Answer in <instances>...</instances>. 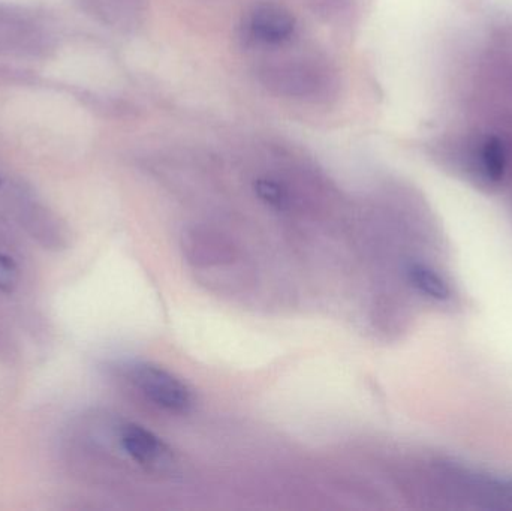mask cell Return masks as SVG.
Returning <instances> with one entry per match:
<instances>
[{"instance_id": "1", "label": "cell", "mask_w": 512, "mask_h": 511, "mask_svg": "<svg viewBox=\"0 0 512 511\" xmlns=\"http://www.w3.org/2000/svg\"><path fill=\"white\" fill-rule=\"evenodd\" d=\"M292 41L261 51L256 63L259 83L283 99L325 104L339 92V72L322 51L295 47Z\"/></svg>"}, {"instance_id": "2", "label": "cell", "mask_w": 512, "mask_h": 511, "mask_svg": "<svg viewBox=\"0 0 512 511\" xmlns=\"http://www.w3.org/2000/svg\"><path fill=\"white\" fill-rule=\"evenodd\" d=\"M240 30L246 47L267 50L294 41L297 21L285 6L274 2H259L249 9Z\"/></svg>"}, {"instance_id": "3", "label": "cell", "mask_w": 512, "mask_h": 511, "mask_svg": "<svg viewBox=\"0 0 512 511\" xmlns=\"http://www.w3.org/2000/svg\"><path fill=\"white\" fill-rule=\"evenodd\" d=\"M132 380L144 396L170 413H188L194 405V395L182 380L150 363L132 369Z\"/></svg>"}, {"instance_id": "4", "label": "cell", "mask_w": 512, "mask_h": 511, "mask_svg": "<svg viewBox=\"0 0 512 511\" xmlns=\"http://www.w3.org/2000/svg\"><path fill=\"white\" fill-rule=\"evenodd\" d=\"M123 450L144 467H161L170 459V449L149 429L140 425L123 426L120 431Z\"/></svg>"}, {"instance_id": "5", "label": "cell", "mask_w": 512, "mask_h": 511, "mask_svg": "<svg viewBox=\"0 0 512 511\" xmlns=\"http://www.w3.org/2000/svg\"><path fill=\"white\" fill-rule=\"evenodd\" d=\"M474 164L478 173L489 180L499 182L507 171L508 155L504 141L498 137H484L474 150Z\"/></svg>"}, {"instance_id": "6", "label": "cell", "mask_w": 512, "mask_h": 511, "mask_svg": "<svg viewBox=\"0 0 512 511\" xmlns=\"http://www.w3.org/2000/svg\"><path fill=\"white\" fill-rule=\"evenodd\" d=\"M408 275L412 285L430 299L447 302L453 297L450 285L442 279L439 273L424 264H411Z\"/></svg>"}, {"instance_id": "7", "label": "cell", "mask_w": 512, "mask_h": 511, "mask_svg": "<svg viewBox=\"0 0 512 511\" xmlns=\"http://www.w3.org/2000/svg\"><path fill=\"white\" fill-rule=\"evenodd\" d=\"M313 15L325 23L343 24L351 20L357 8V0H304Z\"/></svg>"}, {"instance_id": "8", "label": "cell", "mask_w": 512, "mask_h": 511, "mask_svg": "<svg viewBox=\"0 0 512 511\" xmlns=\"http://www.w3.org/2000/svg\"><path fill=\"white\" fill-rule=\"evenodd\" d=\"M254 191L262 203L273 209L283 210L289 206V189L274 177H258L254 182Z\"/></svg>"}, {"instance_id": "9", "label": "cell", "mask_w": 512, "mask_h": 511, "mask_svg": "<svg viewBox=\"0 0 512 511\" xmlns=\"http://www.w3.org/2000/svg\"><path fill=\"white\" fill-rule=\"evenodd\" d=\"M18 282V267L8 255L0 254V291L11 293Z\"/></svg>"}, {"instance_id": "10", "label": "cell", "mask_w": 512, "mask_h": 511, "mask_svg": "<svg viewBox=\"0 0 512 511\" xmlns=\"http://www.w3.org/2000/svg\"><path fill=\"white\" fill-rule=\"evenodd\" d=\"M492 491L496 492L502 500L508 501L512 504V480L508 482L493 483Z\"/></svg>"}]
</instances>
